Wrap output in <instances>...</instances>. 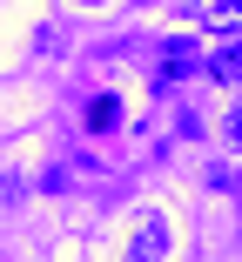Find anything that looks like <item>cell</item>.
Wrapping results in <instances>:
<instances>
[{
	"instance_id": "5",
	"label": "cell",
	"mask_w": 242,
	"mask_h": 262,
	"mask_svg": "<svg viewBox=\"0 0 242 262\" xmlns=\"http://www.w3.org/2000/svg\"><path fill=\"white\" fill-rule=\"evenodd\" d=\"M115 121H121L115 101H94V108H87V128H115Z\"/></svg>"
},
{
	"instance_id": "6",
	"label": "cell",
	"mask_w": 242,
	"mask_h": 262,
	"mask_svg": "<svg viewBox=\"0 0 242 262\" xmlns=\"http://www.w3.org/2000/svg\"><path fill=\"white\" fill-rule=\"evenodd\" d=\"M222 141L242 148V94H235V108H229V121H222Z\"/></svg>"
},
{
	"instance_id": "1",
	"label": "cell",
	"mask_w": 242,
	"mask_h": 262,
	"mask_svg": "<svg viewBox=\"0 0 242 262\" xmlns=\"http://www.w3.org/2000/svg\"><path fill=\"white\" fill-rule=\"evenodd\" d=\"M168 255V215H141L128 235V262H162Z\"/></svg>"
},
{
	"instance_id": "4",
	"label": "cell",
	"mask_w": 242,
	"mask_h": 262,
	"mask_svg": "<svg viewBox=\"0 0 242 262\" xmlns=\"http://www.w3.org/2000/svg\"><path fill=\"white\" fill-rule=\"evenodd\" d=\"M209 27L215 34H242V0H215V7H209Z\"/></svg>"
},
{
	"instance_id": "7",
	"label": "cell",
	"mask_w": 242,
	"mask_h": 262,
	"mask_svg": "<svg viewBox=\"0 0 242 262\" xmlns=\"http://www.w3.org/2000/svg\"><path fill=\"white\" fill-rule=\"evenodd\" d=\"M74 7H108V0H74Z\"/></svg>"
},
{
	"instance_id": "3",
	"label": "cell",
	"mask_w": 242,
	"mask_h": 262,
	"mask_svg": "<svg viewBox=\"0 0 242 262\" xmlns=\"http://www.w3.org/2000/svg\"><path fill=\"white\" fill-rule=\"evenodd\" d=\"M188 68H195V47H188V40H168V54H162V88H175Z\"/></svg>"
},
{
	"instance_id": "2",
	"label": "cell",
	"mask_w": 242,
	"mask_h": 262,
	"mask_svg": "<svg viewBox=\"0 0 242 262\" xmlns=\"http://www.w3.org/2000/svg\"><path fill=\"white\" fill-rule=\"evenodd\" d=\"M202 68H209L222 88H242V40H222V47H215V54H209Z\"/></svg>"
}]
</instances>
